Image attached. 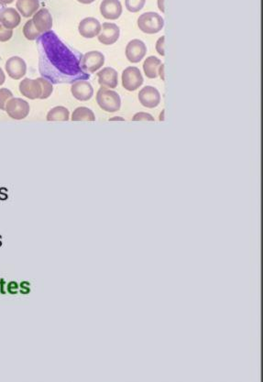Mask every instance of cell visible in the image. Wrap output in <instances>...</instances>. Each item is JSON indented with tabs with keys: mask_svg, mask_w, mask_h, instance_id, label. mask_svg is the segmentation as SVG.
Masks as SVG:
<instances>
[{
	"mask_svg": "<svg viewBox=\"0 0 263 382\" xmlns=\"http://www.w3.org/2000/svg\"><path fill=\"white\" fill-rule=\"evenodd\" d=\"M78 30L82 37L86 39H93L100 33L101 23L96 17H86L79 23Z\"/></svg>",
	"mask_w": 263,
	"mask_h": 382,
	"instance_id": "12",
	"label": "cell"
},
{
	"mask_svg": "<svg viewBox=\"0 0 263 382\" xmlns=\"http://www.w3.org/2000/svg\"><path fill=\"white\" fill-rule=\"evenodd\" d=\"M16 7L19 14L24 17H30L39 10V0H17Z\"/></svg>",
	"mask_w": 263,
	"mask_h": 382,
	"instance_id": "18",
	"label": "cell"
},
{
	"mask_svg": "<svg viewBox=\"0 0 263 382\" xmlns=\"http://www.w3.org/2000/svg\"><path fill=\"white\" fill-rule=\"evenodd\" d=\"M71 120L72 121H96V116L91 109L80 107L74 111Z\"/></svg>",
	"mask_w": 263,
	"mask_h": 382,
	"instance_id": "21",
	"label": "cell"
},
{
	"mask_svg": "<svg viewBox=\"0 0 263 382\" xmlns=\"http://www.w3.org/2000/svg\"><path fill=\"white\" fill-rule=\"evenodd\" d=\"M41 85V89H42V94L40 99H47L52 96L53 92V86L52 83L49 80H47L44 77H39L37 78Z\"/></svg>",
	"mask_w": 263,
	"mask_h": 382,
	"instance_id": "23",
	"label": "cell"
},
{
	"mask_svg": "<svg viewBox=\"0 0 263 382\" xmlns=\"http://www.w3.org/2000/svg\"><path fill=\"white\" fill-rule=\"evenodd\" d=\"M20 21L21 16L14 7H5L0 11V23L6 29L17 28Z\"/></svg>",
	"mask_w": 263,
	"mask_h": 382,
	"instance_id": "17",
	"label": "cell"
},
{
	"mask_svg": "<svg viewBox=\"0 0 263 382\" xmlns=\"http://www.w3.org/2000/svg\"><path fill=\"white\" fill-rule=\"evenodd\" d=\"M79 3H82V4H85V5H89V4H92V3H94L96 0H77Z\"/></svg>",
	"mask_w": 263,
	"mask_h": 382,
	"instance_id": "36",
	"label": "cell"
},
{
	"mask_svg": "<svg viewBox=\"0 0 263 382\" xmlns=\"http://www.w3.org/2000/svg\"><path fill=\"white\" fill-rule=\"evenodd\" d=\"M113 120H121V121H124V119H122V118H121V117H115V118L110 119L109 121H113Z\"/></svg>",
	"mask_w": 263,
	"mask_h": 382,
	"instance_id": "37",
	"label": "cell"
},
{
	"mask_svg": "<svg viewBox=\"0 0 263 382\" xmlns=\"http://www.w3.org/2000/svg\"><path fill=\"white\" fill-rule=\"evenodd\" d=\"M70 119V112L68 109L64 107H55L51 109L47 117L46 120L48 121H68Z\"/></svg>",
	"mask_w": 263,
	"mask_h": 382,
	"instance_id": "20",
	"label": "cell"
},
{
	"mask_svg": "<svg viewBox=\"0 0 263 382\" xmlns=\"http://www.w3.org/2000/svg\"><path fill=\"white\" fill-rule=\"evenodd\" d=\"M5 69L6 74L10 78L14 80H19L27 73V64L22 58L13 56L6 61Z\"/></svg>",
	"mask_w": 263,
	"mask_h": 382,
	"instance_id": "8",
	"label": "cell"
},
{
	"mask_svg": "<svg viewBox=\"0 0 263 382\" xmlns=\"http://www.w3.org/2000/svg\"><path fill=\"white\" fill-rule=\"evenodd\" d=\"M122 11L123 8L120 0H103L100 4V13L107 19H118Z\"/></svg>",
	"mask_w": 263,
	"mask_h": 382,
	"instance_id": "15",
	"label": "cell"
},
{
	"mask_svg": "<svg viewBox=\"0 0 263 382\" xmlns=\"http://www.w3.org/2000/svg\"><path fill=\"white\" fill-rule=\"evenodd\" d=\"M147 53V47L142 40H132L127 44L126 57L132 63H139Z\"/></svg>",
	"mask_w": 263,
	"mask_h": 382,
	"instance_id": "10",
	"label": "cell"
},
{
	"mask_svg": "<svg viewBox=\"0 0 263 382\" xmlns=\"http://www.w3.org/2000/svg\"><path fill=\"white\" fill-rule=\"evenodd\" d=\"M13 97L12 92L7 88H1L0 89V110L5 111L6 105Z\"/></svg>",
	"mask_w": 263,
	"mask_h": 382,
	"instance_id": "25",
	"label": "cell"
},
{
	"mask_svg": "<svg viewBox=\"0 0 263 382\" xmlns=\"http://www.w3.org/2000/svg\"><path fill=\"white\" fill-rule=\"evenodd\" d=\"M71 93L79 101H88L94 96V88L88 81L78 80L73 83Z\"/></svg>",
	"mask_w": 263,
	"mask_h": 382,
	"instance_id": "14",
	"label": "cell"
},
{
	"mask_svg": "<svg viewBox=\"0 0 263 382\" xmlns=\"http://www.w3.org/2000/svg\"><path fill=\"white\" fill-rule=\"evenodd\" d=\"M161 64V61L155 56H149L143 63V71L145 75L149 79H155L158 75V70Z\"/></svg>",
	"mask_w": 263,
	"mask_h": 382,
	"instance_id": "19",
	"label": "cell"
},
{
	"mask_svg": "<svg viewBox=\"0 0 263 382\" xmlns=\"http://www.w3.org/2000/svg\"><path fill=\"white\" fill-rule=\"evenodd\" d=\"M98 84L104 88L115 89L119 85V74L112 67H105L98 73Z\"/></svg>",
	"mask_w": 263,
	"mask_h": 382,
	"instance_id": "16",
	"label": "cell"
},
{
	"mask_svg": "<svg viewBox=\"0 0 263 382\" xmlns=\"http://www.w3.org/2000/svg\"><path fill=\"white\" fill-rule=\"evenodd\" d=\"M29 286H30V283L28 282V281H23V282H21L20 283V289H21L20 292L23 293V294H27V293L30 292Z\"/></svg>",
	"mask_w": 263,
	"mask_h": 382,
	"instance_id": "29",
	"label": "cell"
},
{
	"mask_svg": "<svg viewBox=\"0 0 263 382\" xmlns=\"http://www.w3.org/2000/svg\"><path fill=\"white\" fill-rule=\"evenodd\" d=\"M6 288H7V291H8L9 293H11L12 289H14L15 291H17L19 287L17 285V282L11 281V282H9V283L7 284V287H6Z\"/></svg>",
	"mask_w": 263,
	"mask_h": 382,
	"instance_id": "32",
	"label": "cell"
},
{
	"mask_svg": "<svg viewBox=\"0 0 263 382\" xmlns=\"http://www.w3.org/2000/svg\"><path fill=\"white\" fill-rule=\"evenodd\" d=\"M137 27L146 34L159 33L164 27V19L156 12L143 13L137 18Z\"/></svg>",
	"mask_w": 263,
	"mask_h": 382,
	"instance_id": "2",
	"label": "cell"
},
{
	"mask_svg": "<svg viewBox=\"0 0 263 382\" xmlns=\"http://www.w3.org/2000/svg\"><path fill=\"white\" fill-rule=\"evenodd\" d=\"M35 28L40 34H44L52 28V14L47 8H40L35 13L32 17Z\"/></svg>",
	"mask_w": 263,
	"mask_h": 382,
	"instance_id": "13",
	"label": "cell"
},
{
	"mask_svg": "<svg viewBox=\"0 0 263 382\" xmlns=\"http://www.w3.org/2000/svg\"><path fill=\"white\" fill-rule=\"evenodd\" d=\"M163 115H164V110L162 111V115L160 114V121H161V120H164V117H163Z\"/></svg>",
	"mask_w": 263,
	"mask_h": 382,
	"instance_id": "38",
	"label": "cell"
},
{
	"mask_svg": "<svg viewBox=\"0 0 263 382\" xmlns=\"http://www.w3.org/2000/svg\"><path fill=\"white\" fill-rule=\"evenodd\" d=\"M157 5L161 13H165V0H157Z\"/></svg>",
	"mask_w": 263,
	"mask_h": 382,
	"instance_id": "31",
	"label": "cell"
},
{
	"mask_svg": "<svg viewBox=\"0 0 263 382\" xmlns=\"http://www.w3.org/2000/svg\"><path fill=\"white\" fill-rule=\"evenodd\" d=\"M105 64V55L98 51L86 52L81 59L80 66L86 73L94 74L99 69L102 68Z\"/></svg>",
	"mask_w": 263,
	"mask_h": 382,
	"instance_id": "6",
	"label": "cell"
},
{
	"mask_svg": "<svg viewBox=\"0 0 263 382\" xmlns=\"http://www.w3.org/2000/svg\"><path fill=\"white\" fill-rule=\"evenodd\" d=\"M13 36V30L6 29L0 23V42H6L10 40Z\"/></svg>",
	"mask_w": 263,
	"mask_h": 382,
	"instance_id": "26",
	"label": "cell"
},
{
	"mask_svg": "<svg viewBox=\"0 0 263 382\" xmlns=\"http://www.w3.org/2000/svg\"><path fill=\"white\" fill-rule=\"evenodd\" d=\"M133 121H141V120H145V121H155L154 118L149 114V113H145V112H139L137 114L134 115Z\"/></svg>",
	"mask_w": 263,
	"mask_h": 382,
	"instance_id": "28",
	"label": "cell"
},
{
	"mask_svg": "<svg viewBox=\"0 0 263 382\" xmlns=\"http://www.w3.org/2000/svg\"><path fill=\"white\" fill-rule=\"evenodd\" d=\"M5 111L13 120H21L29 116L30 107L29 104L22 98L12 97L6 103Z\"/></svg>",
	"mask_w": 263,
	"mask_h": 382,
	"instance_id": "4",
	"label": "cell"
},
{
	"mask_svg": "<svg viewBox=\"0 0 263 382\" xmlns=\"http://www.w3.org/2000/svg\"><path fill=\"white\" fill-rule=\"evenodd\" d=\"M97 102L99 108L106 112L114 113L121 108V99L117 92L101 87L97 94Z\"/></svg>",
	"mask_w": 263,
	"mask_h": 382,
	"instance_id": "3",
	"label": "cell"
},
{
	"mask_svg": "<svg viewBox=\"0 0 263 382\" xmlns=\"http://www.w3.org/2000/svg\"><path fill=\"white\" fill-rule=\"evenodd\" d=\"M40 38L45 54L47 75L50 79L54 83H75L89 79L90 75L81 68L83 56L80 53L71 50L52 30Z\"/></svg>",
	"mask_w": 263,
	"mask_h": 382,
	"instance_id": "1",
	"label": "cell"
},
{
	"mask_svg": "<svg viewBox=\"0 0 263 382\" xmlns=\"http://www.w3.org/2000/svg\"><path fill=\"white\" fill-rule=\"evenodd\" d=\"M164 45H165V36H161L160 38L158 39L157 42H156V51L157 52L161 55V56H165V49H164Z\"/></svg>",
	"mask_w": 263,
	"mask_h": 382,
	"instance_id": "27",
	"label": "cell"
},
{
	"mask_svg": "<svg viewBox=\"0 0 263 382\" xmlns=\"http://www.w3.org/2000/svg\"><path fill=\"white\" fill-rule=\"evenodd\" d=\"M138 101L144 108H157L160 103V92L153 86H145L138 93Z\"/></svg>",
	"mask_w": 263,
	"mask_h": 382,
	"instance_id": "9",
	"label": "cell"
},
{
	"mask_svg": "<svg viewBox=\"0 0 263 382\" xmlns=\"http://www.w3.org/2000/svg\"><path fill=\"white\" fill-rule=\"evenodd\" d=\"M122 86L126 89L127 91H136L140 86H142L143 79L142 74L140 73L139 69L134 66L127 67L121 76Z\"/></svg>",
	"mask_w": 263,
	"mask_h": 382,
	"instance_id": "5",
	"label": "cell"
},
{
	"mask_svg": "<svg viewBox=\"0 0 263 382\" xmlns=\"http://www.w3.org/2000/svg\"><path fill=\"white\" fill-rule=\"evenodd\" d=\"M158 75L161 78V80L165 81V72H164V64L161 63L158 70Z\"/></svg>",
	"mask_w": 263,
	"mask_h": 382,
	"instance_id": "30",
	"label": "cell"
},
{
	"mask_svg": "<svg viewBox=\"0 0 263 382\" xmlns=\"http://www.w3.org/2000/svg\"><path fill=\"white\" fill-rule=\"evenodd\" d=\"M146 4V0H125L127 9L132 13H137L142 9Z\"/></svg>",
	"mask_w": 263,
	"mask_h": 382,
	"instance_id": "24",
	"label": "cell"
},
{
	"mask_svg": "<svg viewBox=\"0 0 263 382\" xmlns=\"http://www.w3.org/2000/svg\"><path fill=\"white\" fill-rule=\"evenodd\" d=\"M15 0H0V4L3 5V6H6V5H9L12 4Z\"/></svg>",
	"mask_w": 263,
	"mask_h": 382,
	"instance_id": "35",
	"label": "cell"
},
{
	"mask_svg": "<svg viewBox=\"0 0 263 382\" xmlns=\"http://www.w3.org/2000/svg\"><path fill=\"white\" fill-rule=\"evenodd\" d=\"M18 88L23 97H27L30 100L40 99L42 94L41 85L38 79L25 78L19 83Z\"/></svg>",
	"mask_w": 263,
	"mask_h": 382,
	"instance_id": "11",
	"label": "cell"
},
{
	"mask_svg": "<svg viewBox=\"0 0 263 382\" xmlns=\"http://www.w3.org/2000/svg\"><path fill=\"white\" fill-rule=\"evenodd\" d=\"M6 284V281L4 279H0V292L2 294H5L6 291H4V286Z\"/></svg>",
	"mask_w": 263,
	"mask_h": 382,
	"instance_id": "34",
	"label": "cell"
},
{
	"mask_svg": "<svg viewBox=\"0 0 263 382\" xmlns=\"http://www.w3.org/2000/svg\"><path fill=\"white\" fill-rule=\"evenodd\" d=\"M23 34L27 40H34L38 38H40V33L35 28L34 24L32 19H29L27 22L25 23L23 27Z\"/></svg>",
	"mask_w": 263,
	"mask_h": 382,
	"instance_id": "22",
	"label": "cell"
},
{
	"mask_svg": "<svg viewBox=\"0 0 263 382\" xmlns=\"http://www.w3.org/2000/svg\"><path fill=\"white\" fill-rule=\"evenodd\" d=\"M6 81V75L5 73L3 72V70L0 67V86H2Z\"/></svg>",
	"mask_w": 263,
	"mask_h": 382,
	"instance_id": "33",
	"label": "cell"
},
{
	"mask_svg": "<svg viewBox=\"0 0 263 382\" xmlns=\"http://www.w3.org/2000/svg\"><path fill=\"white\" fill-rule=\"evenodd\" d=\"M121 36V29L115 23L105 22L101 25V30L98 34V41L103 45H112L116 43Z\"/></svg>",
	"mask_w": 263,
	"mask_h": 382,
	"instance_id": "7",
	"label": "cell"
}]
</instances>
